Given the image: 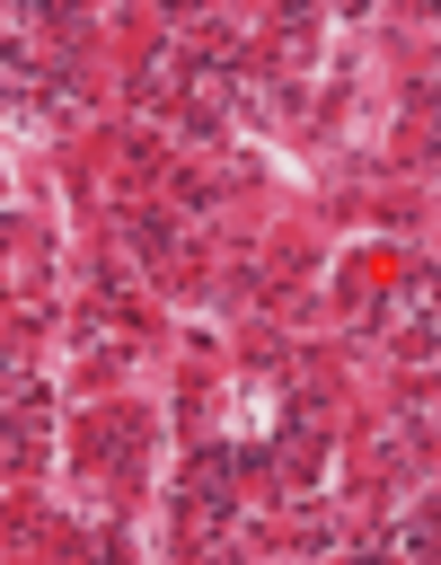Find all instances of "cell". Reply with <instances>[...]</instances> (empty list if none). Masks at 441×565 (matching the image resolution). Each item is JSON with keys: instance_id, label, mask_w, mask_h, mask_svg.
<instances>
[{"instance_id": "cell-1", "label": "cell", "mask_w": 441, "mask_h": 565, "mask_svg": "<svg viewBox=\"0 0 441 565\" xmlns=\"http://www.w3.org/2000/svg\"><path fill=\"white\" fill-rule=\"evenodd\" d=\"M370 335L379 344H406L415 362L441 353V274H397V291L370 309Z\"/></svg>"}, {"instance_id": "cell-2", "label": "cell", "mask_w": 441, "mask_h": 565, "mask_svg": "<svg viewBox=\"0 0 441 565\" xmlns=\"http://www.w3.org/2000/svg\"><path fill=\"white\" fill-rule=\"evenodd\" d=\"M71 115H79L71 62H35L9 44V124H71Z\"/></svg>"}, {"instance_id": "cell-3", "label": "cell", "mask_w": 441, "mask_h": 565, "mask_svg": "<svg viewBox=\"0 0 441 565\" xmlns=\"http://www.w3.org/2000/svg\"><path fill=\"white\" fill-rule=\"evenodd\" d=\"M35 433H44V380L35 371H9V468L35 459Z\"/></svg>"}, {"instance_id": "cell-4", "label": "cell", "mask_w": 441, "mask_h": 565, "mask_svg": "<svg viewBox=\"0 0 441 565\" xmlns=\"http://www.w3.org/2000/svg\"><path fill=\"white\" fill-rule=\"evenodd\" d=\"M229 468H238L229 450H203V459L185 468V512H194V521H220V512H229Z\"/></svg>"}, {"instance_id": "cell-5", "label": "cell", "mask_w": 441, "mask_h": 565, "mask_svg": "<svg viewBox=\"0 0 441 565\" xmlns=\"http://www.w3.org/2000/svg\"><path fill=\"white\" fill-rule=\"evenodd\" d=\"M379 556H441V512H397L388 530H370Z\"/></svg>"}, {"instance_id": "cell-6", "label": "cell", "mask_w": 441, "mask_h": 565, "mask_svg": "<svg viewBox=\"0 0 441 565\" xmlns=\"http://www.w3.org/2000/svg\"><path fill=\"white\" fill-rule=\"evenodd\" d=\"M415 450H423V415H397V424L370 441V459H379V468H406Z\"/></svg>"}]
</instances>
